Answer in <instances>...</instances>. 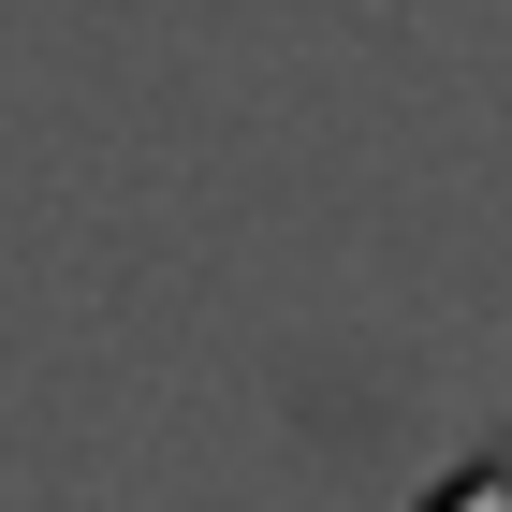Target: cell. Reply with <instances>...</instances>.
<instances>
[{
    "mask_svg": "<svg viewBox=\"0 0 512 512\" xmlns=\"http://www.w3.org/2000/svg\"><path fill=\"white\" fill-rule=\"evenodd\" d=\"M425 512H512V439H483V454H469L454 483H439Z\"/></svg>",
    "mask_w": 512,
    "mask_h": 512,
    "instance_id": "6da1fadb",
    "label": "cell"
}]
</instances>
